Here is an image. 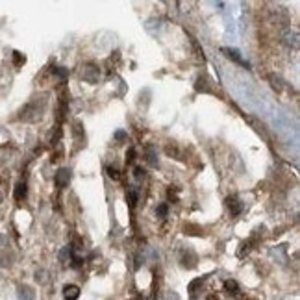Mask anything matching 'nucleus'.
I'll list each match as a JSON object with an SVG mask.
<instances>
[{"mask_svg":"<svg viewBox=\"0 0 300 300\" xmlns=\"http://www.w3.org/2000/svg\"><path fill=\"white\" fill-rule=\"evenodd\" d=\"M43 108H39L38 102H30L24 110H22V115H20V119L22 121H38V119H41V115H43Z\"/></svg>","mask_w":300,"mask_h":300,"instance_id":"f257e3e1","label":"nucleus"},{"mask_svg":"<svg viewBox=\"0 0 300 300\" xmlns=\"http://www.w3.org/2000/svg\"><path fill=\"white\" fill-rule=\"evenodd\" d=\"M54 182H56V186L59 189H63L69 186V182H71V170L69 169H59L56 172V176H54Z\"/></svg>","mask_w":300,"mask_h":300,"instance_id":"f03ea898","label":"nucleus"},{"mask_svg":"<svg viewBox=\"0 0 300 300\" xmlns=\"http://www.w3.org/2000/svg\"><path fill=\"white\" fill-rule=\"evenodd\" d=\"M283 43L287 45V47H299V34L295 32V30H287L285 34H283Z\"/></svg>","mask_w":300,"mask_h":300,"instance_id":"7ed1b4c3","label":"nucleus"},{"mask_svg":"<svg viewBox=\"0 0 300 300\" xmlns=\"http://www.w3.org/2000/svg\"><path fill=\"white\" fill-rule=\"evenodd\" d=\"M226 204H228V207H230V211H232V215H239L241 213V209H243V204L239 202V198L237 197H230L228 200H226Z\"/></svg>","mask_w":300,"mask_h":300,"instance_id":"20e7f679","label":"nucleus"},{"mask_svg":"<svg viewBox=\"0 0 300 300\" xmlns=\"http://www.w3.org/2000/svg\"><path fill=\"white\" fill-rule=\"evenodd\" d=\"M63 297L67 300H76L80 297V287L78 285H67L65 289H63Z\"/></svg>","mask_w":300,"mask_h":300,"instance_id":"39448f33","label":"nucleus"},{"mask_svg":"<svg viewBox=\"0 0 300 300\" xmlns=\"http://www.w3.org/2000/svg\"><path fill=\"white\" fill-rule=\"evenodd\" d=\"M223 52H225V54L230 57V59H234V61H237V63H241V65L248 67V63L244 61L243 57L239 56V52H237V50H232V48H223Z\"/></svg>","mask_w":300,"mask_h":300,"instance_id":"423d86ee","label":"nucleus"},{"mask_svg":"<svg viewBox=\"0 0 300 300\" xmlns=\"http://www.w3.org/2000/svg\"><path fill=\"white\" fill-rule=\"evenodd\" d=\"M19 297H20V300H34V291L30 289L28 285H20Z\"/></svg>","mask_w":300,"mask_h":300,"instance_id":"0eeeda50","label":"nucleus"},{"mask_svg":"<svg viewBox=\"0 0 300 300\" xmlns=\"http://www.w3.org/2000/svg\"><path fill=\"white\" fill-rule=\"evenodd\" d=\"M225 287L230 291V293H234L235 297H239V285H237V281H235V280H226L225 281Z\"/></svg>","mask_w":300,"mask_h":300,"instance_id":"6e6552de","label":"nucleus"},{"mask_svg":"<svg viewBox=\"0 0 300 300\" xmlns=\"http://www.w3.org/2000/svg\"><path fill=\"white\" fill-rule=\"evenodd\" d=\"M26 197V184H17V188H15V198L17 200H22V198Z\"/></svg>","mask_w":300,"mask_h":300,"instance_id":"1a4fd4ad","label":"nucleus"},{"mask_svg":"<svg viewBox=\"0 0 300 300\" xmlns=\"http://www.w3.org/2000/svg\"><path fill=\"white\" fill-rule=\"evenodd\" d=\"M128 204H130V207H135V204H137V193L133 189H128Z\"/></svg>","mask_w":300,"mask_h":300,"instance_id":"9d476101","label":"nucleus"},{"mask_svg":"<svg viewBox=\"0 0 300 300\" xmlns=\"http://www.w3.org/2000/svg\"><path fill=\"white\" fill-rule=\"evenodd\" d=\"M147 152H149V163L150 165H158V161H156V154H154V147H152V145L147 147Z\"/></svg>","mask_w":300,"mask_h":300,"instance_id":"9b49d317","label":"nucleus"},{"mask_svg":"<svg viewBox=\"0 0 300 300\" xmlns=\"http://www.w3.org/2000/svg\"><path fill=\"white\" fill-rule=\"evenodd\" d=\"M198 285H202V278H198V280H195L193 283H191V285H189V293H191V295H195V293H197Z\"/></svg>","mask_w":300,"mask_h":300,"instance_id":"f8f14e48","label":"nucleus"},{"mask_svg":"<svg viewBox=\"0 0 300 300\" xmlns=\"http://www.w3.org/2000/svg\"><path fill=\"white\" fill-rule=\"evenodd\" d=\"M108 176H110V178H113V180H119V178H121L119 170L113 169V167H108Z\"/></svg>","mask_w":300,"mask_h":300,"instance_id":"ddd939ff","label":"nucleus"},{"mask_svg":"<svg viewBox=\"0 0 300 300\" xmlns=\"http://www.w3.org/2000/svg\"><path fill=\"white\" fill-rule=\"evenodd\" d=\"M135 178L137 180H141V178H145V169H141V167H135Z\"/></svg>","mask_w":300,"mask_h":300,"instance_id":"4468645a","label":"nucleus"},{"mask_svg":"<svg viewBox=\"0 0 300 300\" xmlns=\"http://www.w3.org/2000/svg\"><path fill=\"white\" fill-rule=\"evenodd\" d=\"M158 215H161V217L167 215V206H165V204H161V206L158 207Z\"/></svg>","mask_w":300,"mask_h":300,"instance_id":"2eb2a0df","label":"nucleus"},{"mask_svg":"<svg viewBox=\"0 0 300 300\" xmlns=\"http://www.w3.org/2000/svg\"><path fill=\"white\" fill-rule=\"evenodd\" d=\"M133 156H135V150L130 149V150H128V154H126V161H131V160H133Z\"/></svg>","mask_w":300,"mask_h":300,"instance_id":"dca6fc26","label":"nucleus"},{"mask_svg":"<svg viewBox=\"0 0 300 300\" xmlns=\"http://www.w3.org/2000/svg\"><path fill=\"white\" fill-rule=\"evenodd\" d=\"M22 61H24V59H22V57L19 56V52H15V63L19 65V63H22Z\"/></svg>","mask_w":300,"mask_h":300,"instance_id":"f3484780","label":"nucleus"}]
</instances>
